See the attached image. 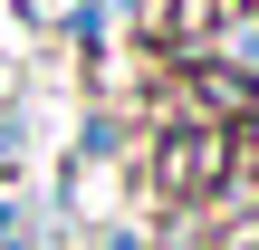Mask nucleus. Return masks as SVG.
<instances>
[{"instance_id": "nucleus-1", "label": "nucleus", "mask_w": 259, "mask_h": 250, "mask_svg": "<svg viewBox=\"0 0 259 250\" xmlns=\"http://www.w3.org/2000/svg\"><path fill=\"white\" fill-rule=\"evenodd\" d=\"M231 173V125H163L144 145V193L163 202H211Z\"/></svg>"}, {"instance_id": "nucleus-2", "label": "nucleus", "mask_w": 259, "mask_h": 250, "mask_svg": "<svg viewBox=\"0 0 259 250\" xmlns=\"http://www.w3.org/2000/svg\"><path fill=\"white\" fill-rule=\"evenodd\" d=\"M163 116H173V125H231V135H240V125L259 116V77L221 67V58H183V67H173Z\"/></svg>"}]
</instances>
